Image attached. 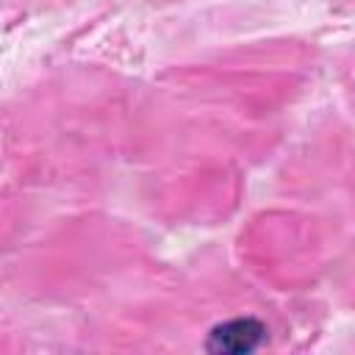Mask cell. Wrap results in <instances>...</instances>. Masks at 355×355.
I'll return each mask as SVG.
<instances>
[{
	"mask_svg": "<svg viewBox=\"0 0 355 355\" xmlns=\"http://www.w3.org/2000/svg\"><path fill=\"white\" fill-rule=\"evenodd\" d=\"M266 336V327L252 319V316H241V319H230V322H222L216 324L211 333H208V341H205V349L208 352H230V355H239V352H252Z\"/></svg>",
	"mask_w": 355,
	"mask_h": 355,
	"instance_id": "6da1fadb",
	"label": "cell"
}]
</instances>
